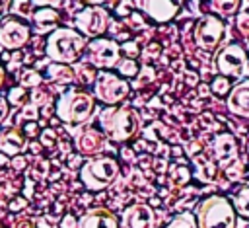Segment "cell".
I'll return each instance as SVG.
<instances>
[{"instance_id": "6da1fadb", "label": "cell", "mask_w": 249, "mask_h": 228, "mask_svg": "<svg viewBox=\"0 0 249 228\" xmlns=\"http://www.w3.org/2000/svg\"><path fill=\"white\" fill-rule=\"evenodd\" d=\"M99 123L103 133L115 140V142H124L128 138H132L138 131V115L128 109V107H113V109H105L99 115Z\"/></svg>"}, {"instance_id": "7a4b0ae2", "label": "cell", "mask_w": 249, "mask_h": 228, "mask_svg": "<svg viewBox=\"0 0 249 228\" xmlns=\"http://www.w3.org/2000/svg\"><path fill=\"white\" fill-rule=\"evenodd\" d=\"M86 49V37H82L80 33L60 27L56 29L49 41H47V53L49 57H53L58 62H74L82 57Z\"/></svg>"}, {"instance_id": "3957f363", "label": "cell", "mask_w": 249, "mask_h": 228, "mask_svg": "<svg viewBox=\"0 0 249 228\" xmlns=\"http://www.w3.org/2000/svg\"><path fill=\"white\" fill-rule=\"evenodd\" d=\"M91 111H93V99L78 90L66 92L56 103V113L66 123H82L91 115Z\"/></svg>"}, {"instance_id": "277c9868", "label": "cell", "mask_w": 249, "mask_h": 228, "mask_svg": "<svg viewBox=\"0 0 249 228\" xmlns=\"http://www.w3.org/2000/svg\"><path fill=\"white\" fill-rule=\"evenodd\" d=\"M117 171L119 168L113 158H95L91 162H86L80 175L89 191H99L111 185V181L117 177Z\"/></svg>"}, {"instance_id": "5b68a950", "label": "cell", "mask_w": 249, "mask_h": 228, "mask_svg": "<svg viewBox=\"0 0 249 228\" xmlns=\"http://www.w3.org/2000/svg\"><path fill=\"white\" fill-rule=\"evenodd\" d=\"M200 226H233V212L224 197H210L198 210Z\"/></svg>"}, {"instance_id": "8992f818", "label": "cell", "mask_w": 249, "mask_h": 228, "mask_svg": "<svg viewBox=\"0 0 249 228\" xmlns=\"http://www.w3.org/2000/svg\"><path fill=\"white\" fill-rule=\"evenodd\" d=\"M224 33H226V25L214 16H204L195 27L196 45L204 51H214L222 43Z\"/></svg>"}, {"instance_id": "52a82bcc", "label": "cell", "mask_w": 249, "mask_h": 228, "mask_svg": "<svg viewBox=\"0 0 249 228\" xmlns=\"http://www.w3.org/2000/svg\"><path fill=\"white\" fill-rule=\"evenodd\" d=\"M128 84L111 72H99L95 82V95L103 103H119L126 97Z\"/></svg>"}, {"instance_id": "ba28073f", "label": "cell", "mask_w": 249, "mask_h": 228, "mask_svg": "<svg viewBox=\"0 0 249 228\" xmlns=\"http://www.w3.org/2000/svg\"><path fill=\"white\" fill-rule=\"evenodd\" d=\"M218 70L224 74V76H233V78H239V76H245L247 74V55L245 51L239 47V45H230L226 47L220 55H218Z\"/></svg>"}, {"instance_id": "9c48e42d", "label": "cell", "mask_w": 249, "mask_h": 228, "mask_svg": "<svg viewBox=\"0 0 249 228\" xmlns=\"http://www.w3.org/2000/svg\"><path fill=\"white\" fill-rule=\"evenodd\" d=\"M107 12L99 6H89L86 10H82L78 16H76V25L78 29L88 35V37H97L101 35L105 29H107Z\"/></svg>"}, {"instance_id": "30bf717a", "label": "cell", "mask_w": 249, "mask_h": 228, "mask_svg": "<svg viewBox=\"0 0 249 228\" xmlns=\"http://www.w3.org/2000/svg\"><path fill=\"white\" fill-rule=\"evenodd\" d=\"M88 60L99 68H111L119 60V47L109 39H93L88 43Z\"/></svg>"}, {"instance_id": "8fae6325", "label": "cell", "mask_w": 249, "mask_h": 228, "mask_svg": "<svg viewBox=\"0 0 249 228\" xmlns=\"http://www.w3.org/2000/svg\"><path fill=\"white\" fill-rule=\"evenodd\" d=\"M29 39V27L18 19H4L0 25V45L6 49H18Z\"/></svg>"}, {"instance_id": "7c38bea8", "label": "cell", "mask_w": 249, "mask_h": 228, "mask_svg": "<svg viewBox=\"0 0 249 228\" xmlns=\"http://www.w3.org/2000/svg\"><path fill=\"white\" fill-rule=\"evenodd\" d=\"M142 4L154 21H169L179 12L183 0H142Z\"/></svg>"}, {"instance_id": "4fadbf2b", "label": "cell", "mask_w": 249, "mask_h": 228, "mask_svg": "<svg viewBox=\"0 0 249 228\" xmlns=\"http://www.w3.org/2000/svg\"><path fill=\"white\" fill-rule=\"evenodd\" d=\"M123 226H152L154 224V214L148 207L144 205H134L128 207L121 218Z\"/></svg>"}, {"instance_id": "5bb4252c", "label": "cell", "mask_w": 249, "mask_h": 228, "mask_svg": "<svg viewBox=\"0 0 249 228\" xmlns=\"http://www.w3.org/2000/svg\"><path fill=\"white\" fill-rule=\"evenodd\" d=\"M103 144H105V138H103V134H101L99 131H95V129H86V131H82V133L78 134V138H76V146H78V150L84 152V154H97V152L103 148Z\"/></svg>"}, {"instance_id": "9a60e30c", "label": "cell", "mask_w": 249, "mask_h": 228, "mask_svg": "<svg viewBox=\"0 0 249 228\" xmlns=\"http://www.w3.org/2000/svg\"><path fill=\"white\" fill-rule=\"evenodd\" d=\"M228 107L235 115H249V82H243L237 88H233Z\"/></svg>"}, {"instance_id": "2e32d148", "label": "cell", "mask_w": 249, "mask_h": 228, "mask_svg": "<svg viewBox=\"0 0 249 228\" xmlns=\"http://www.w3.org/2000/svg\"><path fill=\"white\" fill-rule=\"evenodd\" d=\"M78 226H117V218L103 209H93L80 218Z\"/></svg>"}, {"instance_id": "e0dca14e", "label": "cell", "mask_w": 249, "mask_h": 228, "mask_svg": "<svg viewBox=\"0 0 249 228\" xmlns=\"http://www.w3.org/2000/svg\"><path fill=\"white\" fill-rule=\"evenodd\" d=\"M212 154L216 160H228L235 154V142L230 134H220L212 144Z\"/></svg>"}, {"instance_id": "ac0fdd59", "label": "cell", "mask_w": 249, "mask_h": 228, "mask_svg": "<svg viewBox=\"0 0 249 228\" xmlns=\"http://www.w3.org/2000/svg\"><path fill=\"white\" fill-rule=\"evenodd\" d=\"M33 19H35V25H37L39 31H47V29H51V27H54L58 23V14L54 12V8L41 6L33 14Z\"/></svg>"}, {"instance_id": "d6986e66", "label": "cell", "mask_w": 249, "mask_h": 228, "mask_svg": "<svg viewBox=\"0 0 249 228\" xmlns=\"http://www.w3.org/2000/svg\"><path fill=\"white\" fill-rule=\"evenodd\" d=\"M0 146H2V150H4L6 154L14 156V154H19V152L25 148V138H23L18 131H8V133L2 136Z\"/></svg>"}, {"instance_id": "ffe728a7", "label": "cell", "mask_w": 249, "mask_h": 228, "mask_svg": "<svg viewBox=\"0 0 249 228\" xmlns=\"http://www.w3.org/2000/svg\"><path fill=\"white\" fill-rule=\"evenodd\" d=\"M233 203L243 216H249V185H241V189L233 195Z\"/></svg>"}, {"instance_id": "44dd1931", "label": "cell", "mask_w": 249, "mask_h": 228, "mask_svg": "<svg viewBox=\"0 0 249 228\" xmlns=\"http://www.w3.org/2000/svg\"><path fill=\"white\" fill-rule=\"evenodd\" d=\"M212 2V10H216L222 16H230L237 10L239 0H210Z\"/></svg>"}, {"instance_id": "7402d4cb", "label": "cell", "mask_w": 249, "mask_h": 228, "mask_svg": "<svg viewBox=\"0 0 249 228\" xmlns=\"http://www.w3.org/2000/svg\"><path fill=\"white\" fill-rule=\"evenodd\" d=\"M51 76L56 78V80H66V82H70V80H72V70L66 68V66H51Z\"/></svg>"}, {"instance_id": "603a6c76", "label": "cell", "mask_w": 249, "mask_h": 228, "mask_svg": "<svg viewBox=\"0 0 249 228\" xmlns=\"http://www.w3.org/2000/svg\"><path fill=\"white\" fill-rule=\"evenodd\" d=\"M228 88H230V84H228V80L222 76V78H216L214 82H212V90L218 94V95H224L226 92H228Z\"/></svg>"}, {"instance_id": "cb8c5ba5", "label": "cell", "mask_w": 249, "mask_h": 228, "mask_svg": "<svg viewBox=\"0 0 249 228\" xmlns=\"http://www.w3.org/2000/svg\"><path fill=\"white\" fill-rule=\"evenodd\" d=\"M78 72H80V80L84 84H91L95 78V70H91V68L86 70V66H78Z\"/></svg>"}, {"instance_id": "d4e9b609", "label": "cell", "mask_w": 249, "mask_h": 228, "mask_svg": "<svg viewBox=\"0 0 249 228\" xmlns=\"http://www.w3.org/2000/svg\"><path fill=\"white\" fill-rule=\"evenodd\" d=\"M121 72H123V74H126V76H134V74L138 72V66H136V62L126 60V62H123V64H121Z\"/></svg>"}, {"instance_id": "484cf974", "label": "cell", "mask_w": 249, "mask_h": 228, "mask_svg": "<svg viewBox=\"0 0 249 228\" xmlns=\"http://www.w3.org/2000/svg\"><path fill=\"white\" fill-rule=\"evenodd\" d=\"M171 226H195V216L193 214H183L181 218H175Z\"/></svg>"}, {"instance_id": "4316f807", "label": "cell", "mask_w": 249, "mask_h": 228, "mask_svg": "<svg viewBox=\"0 0 249 228\" xmlns=\"http://www.w3.org/2000/svg\"><path fill=\"white\" fill-rule=\"evenodd\" d=\"M237 27L243 35H249V14H241L237 18Z\"/></svg>"}, {"instance_id": "83f0119b", "label": "cell", "mask_w": 249, "mask_h": 228, "mask_svg": "<svg viewBox=\"0 0 249 228\" xmlns=\"http://www.w3.org/2000/svg\"><path fill=\"white\" fill-rule=\"evenodd\" d=\"M10 99H12L14 103L25 101V92H23V88H14V90L10 92Z\"/></svg>"}, {"instance_id": "f1b7e54d", "label": "cell", "mask_w": 249, "mask_h": 228, "mask_svg": "<svg viewBox=\"0 0 249 228\" xmlns=\"http://www.w3.org/2000/svg\"><path fill=\"white\" fill-rule=\"evenodd\" d=\"M14 12H19L23 16H29V0H16Z\"/></svg>"}, {"instance_id": "f546056e", "label": "cell", "mask_w": 249, "mask_h": 228, "mask_svg": "<svg viewBox=\"0 0 249 228\" xmlns=\"http://www.w3.org/2000/svg\"><path fill=\"white\" fill-rule=\"evenodd\" d=\"M6 113H8V103H6V99H4V97H0V123L4 121Z\"/></svg>"}, {"instance_id": "4dcf8cb0", "label": "cell", "mask_w": 249, "mask_h": 228, "mask_svg": "<svg viewBox=\"0 0 249 228\" xmlns=\"http://www.w3.org/2000/svg\"><path fill=\"white\" fill-rule=\"evenodd\" d=\"M10 2H12V0H0V14H4V12L8 10V6H10Z\"/></svg>"}, {"instance_id": "1f68e13d", "label": "cell", "mask_w": 249, "mask_h": 228, "mask_svg": "<svg viewBox=\"0 0 249 228\" xmlns=\"http://www.w3.org/2000/svg\"><path fill=\"white\" fill-rule=\"evenodd\" d=\"M4 78H6V72H4V68L0 66V88H2V84H4Z\"/></svg>"}]
</instances>
